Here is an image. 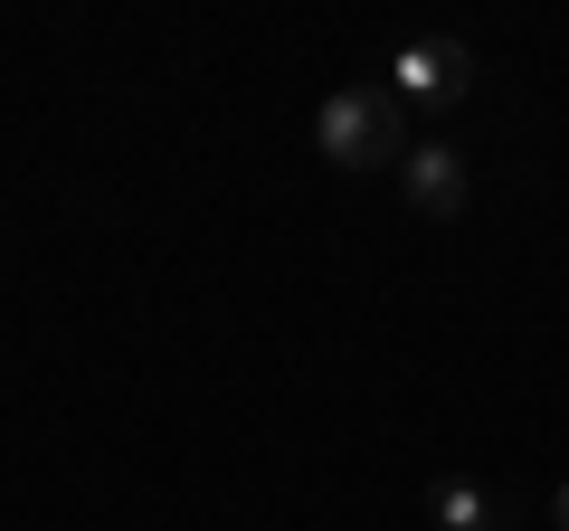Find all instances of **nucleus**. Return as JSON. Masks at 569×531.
<instances>
[{"mask_svg":"<svg viewBox=\"0 0 569 531\" xmlns=\"http://www.w3.org/2000/svg\"><path fill=\"white\" fill-rule=\"evenodd\" d=\"M313 143L332 171H399L408 133H399V96L389 86H342V96L313 104Z\"/></svg>","mask_w":569,"mask_h":531,"instance_id":"1","label":"nucleus"},{"mask_svg":"<svg viewBox=\"0 0 569 531\" xmlns=\"http://www.w3.org/2000/svg\"><path fill=\"white\" fill-rule=\"evenodd\" d=\"M389 96L399 104H427V114H447V104L475 96V48L466 39H399L389 48Z\"/></svg>","mask_w":569,"mask_h":531,"instance_id":"2","label":"nucleus"},{"mask_svg":"<svg viewBox=\"0 0 569 531\" xmlns=\"http://www.w3.org/2000/svg\"><path fill=\"white\" fill-rule=\"evenodd\" d=\"M399 190L427 209V219H456V209H466V190H475V181H466V152H456L447 133H418V143L399 152Z\"/></svg>","mask_w":569,"mask_h":531,"instance_id":"3","label":"nucleus"},{"mask_svg":"<svg viewBox=\"0 0 569 531\" xmlns=\"http://www.w3.org/2000/svg\"><path fill=\"white\" fill-rule=\"evenodd\" d=\"M427 531H503V503L485 484H466V474H447L427 493Z\"/></svg>","mask_w":569,"mask_h":531,"instance_id":"4","label":"nucleus"},{"mask_svg":"<svg viewBox=\"0 0 569 531\" xmlns=\"http://www.w3.org/2000/svg\"><path fill=\"white\" fill-rule=\"evenodd\" d=\"M550 522H560V531H569V484H560V493H550Z\"/></svg>","mask_w":569,"mask_h":531,"instance_id":"5","label":"nucleus"}]
</instances>
